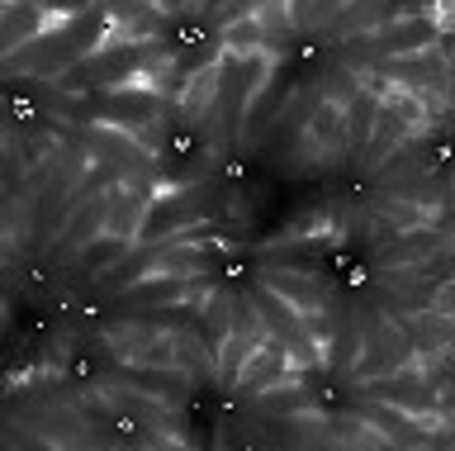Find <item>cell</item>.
<instances>
[{
    "label": "cell",
    "instance_id": "obj_23",
    "mask_svg": "<svg viewBox=\"0 0 455 451\" xmlns=\"http://www.w3.org/2000/svg\"><path fill=\"white\" fill-rule=\"evenodd\" d=\"M133 361H142V366H176V342H171V337H148V342H142L138 351H133Z\"/></svg>",
    "mask_w": 455,
    "mask_h": 451
},
{
    "label": "cell",
    "instance_id": "obj_1",
    "mask_svg": "<svg viewBox=\"0 0 455 451\" xmlns=\"http://www.w3.org/2000/svg\"><path fill=\"white\" fill-rule=\"evenodd\" d=\"M114 34H124L100 5H91L85 15H71L67 24H48L43 34H34L24 48H14L10 58H0V72L5 77H62L71 72L81 58H91L95 48H105Z\"/></svg>",
    "mask_w": 455,
    "mask_h": 451
},
{
    "label": "cell",
    "instance_id": "obj_19",
    "mask_svg": "<svg viewBox=\"0 0 455 451\" xmlns=\"http://www.w3.org/2000/svg\"><path fill=\"white\" fill-rule=\"evenodd\" d=\"M446 247V238H441L436 229L427 233V229H418V233H403V238H394L389 247L379 252L384 262H422V257H432V252H441Z\"/></svg>",
    "mask_w": 455,
    "mask_h": 451
},
{
    "label": "cell",
    "instance_id": "obj_5",
    "mask_svg": "<svg viewBox=\"0 0 455 451\" xmlns=\"http://www.w3.org/2000/svg\"><path fill=\"white\" fill-rule=\"evenodd\" d=\"M370 385V399H384V404H394V408H403V414L412 418H432L441 414V390L436 385H427V380H412V375H375V380H365Z\"/></svg>",
    "mask_w": 455,
    "mask_h": 451
},
{
    "label": "cell",
    "instance_id": "obj_11",
    "mask_svg": "<svg viewBox=\"0 0 455 451\" xmlns=\"http://www.w3.org/2000/svg\"><path fill=\"white\" fill-rule=\"evenodd\" d=\"M105 209H109L105 195H91L85 205L71 209V223H67L62 243H57V257H76V252H81L85 243H91V238L105 233Z\"/></svg>",
    "mask_w": 455,
    "mask_h": 451
},
{
    "label": "cell",
    "instance_id": "obj_10",
    "mask_svg": "<svg viewBox=\"0 0 455 451\" xmlns=\"http://www.w3.org/2000/svg\"><path fill=\"white\" fill-rule=\"evenodd\" d=\"M384 5H389V0H347L337 15L323 20V34L327 38H361V34L384 24Z\"/></svg>",
    "mask_w": 455,
    "mask_h": 451
},
{
    "label": "cell",
    "instance_id": "obj_13",
    "mask_svg": "<svg viewBox=\"0 0 455 451\" xmlns=\"http://www.w3.org/2000/svg\"><path fill=\"white\" fill-rule=\"evenodd\" d=\"M408 133H412V129H408V119L398 115V109H394L389 101H379L375 129H370V138H365V157H370V162H384L398 143H403Z\"/></svg>",
    "mask_w": 455,
    "mask_h": 451
},
{
    "label": "cell",
    "instance_id": "obj_9",
    "mask_svg": "<svg viewBox=\"0 0 455 451\" xmlns=\"http://www.w3.org/2000/svg\"><path fill=\"white\" fill-rule=\"evenodd\" d=\"M100 115L114 119V124H156V115H162V95H156L152 86L148 91L119 86L114 95L100 101Z\"/></svg>",
    "mask_w": 455,
    "mask_h": 451
},
{
    "label": "cell",
    "instance_id": "obj_6",
    "mask_svg": "<svg viewBox=\"0 0 455 451\" xmlns=\"http://www.w3.org/2000/svg\"><path fill=\"white\" fill-rule=\"evenodd\" d=\"M284 375H290V351H284V342H275V337H266V342L256 347L247 361H242V371H237V390L261 394V390L284 385Z\"/></svg>",
    "mask_w": 455,
    "mask_h": 451
},
{
    "label": "cell",
    "instance_id": "obj_14",
    "mask_svg": "<svg viewBox=\"0 0 455 451\" xmlns=\"http://www.w3.org/2000/svg\"><path fill=\"white\" fill-rule=\"evenodd\" d=\"M266 286L280 294V300H290L299 314H313V309L327 304V290L318 286V280L308 276H294V271H266Z\"/></svg>",
    "mask_w": 455,
    "mask_h": 451
},
{
    "label": "cell",
    "instance_id": "obj_21",
    "mask_svg": "<svg viewBox=\"0 0 455 451\" xmlns=\"http://www.w3.org/2000/svg\"><path fill=\"white\" fill-rule=\"evenodd\" d=\"M171 342H176V361L190 366V385H195V380H209V375H213V347H204V342H199V337H190V333L171 337Z\"/></svg>",
    "mask_w": 455,
    "mask_h": 451
},
{
    "label": "cell",
    "instance_id": "obj_24",
    "mask_svg": "<svg viewBox=\"0 0 455 451\" xmlns=\"http://www.w3.org/2000/svg\"><path fill=\"white\" fill-rule=\"evenodd\" d=\"M341 5H347V0H308L304 15H299V24H304V29H323V20L337 15Z\"/></svg>",
    "mask_w": 455,
    "mask_h": 451
},
{
    "label": "cell",
    "instance_id": "obj_3",
    "mask_svg": "<svg viewBox=\"0 0 455 451\" xmlns=\"http://www.w3.org/2000/svg\"><path fill=\"white\" fill-rule=\"evenodd\" d=\"M361 38H370V48L361 52V58L384 62V58H408V52L432 48L441 38V24L432 15H403V20H389V24H379V29L361 34Z\"/></svg>",
    "mask_w": 455,
    "mask_h": 451
},
{
    "label": "cell",
    "instance_id": "obj_22",
    "mask_svg": "<svg viewBox=\"0 0 455 451\" xmlns=\"http://www.w3.org/2000/svg\"><path fill=\"white\" fill-rule=\"evenodd\" d=\"M261 408H266V414H304V408H308V390L304 385H290L284 394H270L266 390Z\"/></svg>",
    "mask_w": 455,
    "mask_h": 451
},
{
    "label": "cell",
    "instance_id": "obj_20",
    "mask_svg": "<svg viewBox=\"0 0 455 451\" xmlns=\"http://www.w3.org/2000/svg\"><path fill=\"white\" fill-rule=\"evenodd\" d=\"M124 252H128V238L100 233V238H91V243L76 252V266L81 271H109L114 262H124Z\"/></svg>",
    "mask_w": 455,
    "mask_h": 451
},
{
    "label": "cell",
    "instance_id": "obj_26",
    "mask_svg": "<svg viewBox=\"0 0 455 451\" xmlns=\"http://www.w3.org/2000/svg\"><path fill=\"white\" fill-rule=\"evenodd\" d=\"M355 91H361V81H355V72H337V77H332V105H347Z\"/></svg>",
    "mask_w": 455,
    "mask_h": 451
},
{
    "label": "cell",
    "instance_id": "obj_18",
    "mask_svg": "<svg viewBox=\"0 0 455 451\" xmlns=\"http://www.w3.org/2000/svg\"><path fill=\"white\" fill-rule=\"evenodd\" d=\"M266 38H270V34L261 29V20H256V15H242V20H228V24H223L219 44H223L228 58H251V52H261Z\"/></svg>",
    "mask_w": 455,
    "mask_h": 451
},
{
    "label": "cell",
    "instance_id": "obj_27",
    "mask_svg": "<svg viewBox=\"0 0 455 451\" xmlns=\"http://www.w3.org/2000/svg\"><path fill=\"white\" fill-rule=\"evenodd\" d=\"M256 10H261V0H223V24L242 20V15H256Z\"/></svg>",
    "mask_w": 455,
    "mask_h": 451
},
{
    "label": "cell",
    "instance_id": "obj_16",
    "mask_svg": "<svg viewBox=\"0 0 455 451\" xmlns=\"http://www.w3.org/2000/svg\"><path fill=\"white\" fill-rule=\"evenodd\" d=\"M100 10H105L124 34H148L152 38L166 24V15L152 5V0H109V5H100Z\"/></svg>",
    "mask_w": 455,
    "mask_h": 451
},
{
    "label": "cell",
    "instance_id": "obj_17",
    "mask_svg": "<svg viewBox=\"0 0 455 451\" xmlns=\"http://www.w3.org/2000/svg\"><path fill=\"white\" fill-rule=\"evenodd\" d=\"M85 143H91V152H95L100 162H114V166H119V162L138 166L142 157H148V152H142V143H133V138L119 133V129H105V124L85 133Z\"/></svg>",
    "mask_w": 455,
    "mask_h": 451
},
{
    "label": "cell",
    "instance_id": "obj_25",
    "mask_svg": "<svg viewBox=\"0 0 455 451\" xmlns=\"http://www.w3.org/2000/svg\"><path fill=\"white\" fill-rule=\"evenodd\" d=\"M34 5H43L48 15H62V20H71V15H85V10L95 5V0H34Z\"/></svg>",
    "mask_w": 455,
    "mask_h": 451
},
{
    "label": "cell",
    "instance_id": "obj_8",
    "mask_svg": "<svg viewBox=\"0 0 455 451\" xmlns=\"http://www.w3.org/2000/svg\"><path fill=\"white\" fill-rule=\"evenodd\" d=\"M128 300H142V304H185V300H204L209 294V280L204 276H148L142 286H124Z\"/></svg>",
    "mask_w": 455,
    "mask_h": 451
},
{
    "label": "cell",
    "instance_id": "obj_12",
    "mask_svg": "<svg viewBox=\"0 0 455 451\" xmlns=\"http://www.w3.org/2000/svg\"><path fill=\"white\" fill-rule=\"evenodd\" d=\"M219 77H223V58H213L204 62L199 72L185 77V86H180V119H199V115H209V105H213V95H219Z\"/></svg>",
    "mask_w": 455,
    "mask_h": 451
},
{
    "label": "cell",
    "instance_id": "obj_4",
    "mask_svg": "<svg viewBox=\"0 0 455 451\" xmlns=\"http://www.w3.org/2000/svg\"><path fill=\"white\" fill-rule=\"evenodd\" d=\"M199 209H204V195L199 190H176V195H162L156 200L152 195V205H148V214L138 219V243H156V238H171V233H180V229H190V223L199 219Z\"/></svg>",
    "mask_w": 455,
    "mask_h": 451
},
{
    "label": "cell",
    "instance_id": "obj_15",
    "mask_svg": "<svg viewBox=\"0 0 455 451\" xmlns=\"http://www.w3.org/2000/svg\"><path fill=\"white\" fill-rule=\"evenodd\" d=\"M337 143H347V129H341V105H332V101L313 105V115L304 124V148L308 152H332Z\"/></svg>",
    "mask_w": 455,
    "mask_h": 451
},
{
    "label": "cell",
    "instance_id": "obj_7",
    "mask_svg": "<svg viewBox=\"0 0 455 451\" xmlns=\"http://www.w3.org/2000/svg\"><path fill=\"white\" fill-rule=\"evenodd\" d=\"M52 24V15L34 0H14V5H0V58H10L14 48H24L34 34H43Z\"/></svg>",
    "mask_w": 455,
    "mask_h": 451
},
{
    "label": "cell",
    "instance_id": "obj_2",
    "mask_svg": "<svg viewBox=\"0 0 455 451\" xmlns=\"http://www.w3.org/2000/svg\"><path fill=\"white\" fill-rule=\"evenodd\" d=\"M171 62V52L162 44H152V38H133V44H109L95 48L91 58H81L71 72H62V81L57 86L62 91H76V86H133V81H152L162 67Z\"/></svg>",
    "mask_w": 455,
    "mask_h": 451
}]
</instances>
